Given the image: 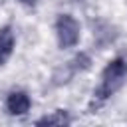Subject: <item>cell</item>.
I'll list each match as a JSON object with an SVG mask.
<instances>
[{
    "instance_id": "52a82bcc",
    "label": "cell",
    "mask_w": 127,
    "mask_h": 127,
    "mask_svg": "<svg viewBox=\"0 0 127 127\" xmlns=\"http://www.w3.org/2000/svg\"><path fill=\"white\" fill-rule=\"evenodd\" d=\"M18 2H22V4H26V6H34L36 0H18Z\"/></svg>"
},
{
    "instance_id": "3957f363",
    "label": "cell",
    "mask_w": 127,
    "mask_h": 127,
    "mask_svg": "<svg viewBox=\"0 0 127 127\" xmlns=\"http://www.w3.org/2000/svg\"><path fill=\"white\" fill-rule=\"evenodd\" d=\"M89 64H91L89 56H87L85 52H79L73 60H69L67 64H64L62 67H58V69L54 71V77H52V79H54V85L67 83V81L71 79V75H73V73L87 69V67H89Z\"/></svg>"
},
{
    "instance_id": "6da1fadb",
    "label": "cell",
    "mask_w": 127,
    "mask_h": 127,
    "mask_svg": "<svg viewBox=\"0 0 127 127\" xmlns=\"http://www.w3.org/2000/svg\"><path fill=\"white\" fill-rule=\"evenodd\" d=\"M125 77H127V62L123 58H113L111 62H107V65L101 71V81L93 89V99H97V105L109 99L123 85Z\"/></svg>"
},
{
    "instance_id": "5b68a950",
    "label": "cell",
    "mask_w": 127,
    "mask_h": 127,
    "mask_svg": "<svg viewBox=\"0 0 127 127\" xmlns=\"http://www.w3.org/2000/svg\"><path fill=\"white\" fill-rule=\"evenodd\" d=\"M14 46H16V38H14L12 26L6 24L0 28V65H4L8 62V58L14 52Z\"/></svg>"
},
{
    "instance_id": "8992f818",
    "label": "cell",
    "mask_w": 127,
    "mask_h": 127,
    "mask_svg": "<svg viewBox=\"0 0 127 127\" xmlns=\"http://www.w3.org/2000/svg\"><path fill=\"white\" fill-rule=\"evenodd\" d=\"M69 123H71V117H69V113L65 109H56L50 115H44V117H40L36 121L38 127H44V125H48V127L50 125H69Z\"/></svg>"
},
{
    "instance_id": "277c9868",
    "label": "cell",
    "mask_w": 127,
    "mask_h": 127,
    "mask_svg": "<svg viewBox=\"0 0 127 127\" xmlns=\"http://www.w3.org/2000/svg\"><path fill=\"white\" fill-rule=\"evenodd\" d=\"M32 107V99L26 91L22 89H16V91H10L8 97H6V109L10 115H26Z\"/></svg>"
},
{
    "instance_id": "7a4b0ae2",
    "label": "cell",
    "mask_w": 127,
    "mask_h": 127,
    "mask_svg": "<svg viewBox=\"0 0 127 127\" xmlns=\"http://www.w3.org/2000/svg\"><path fill=\"white\" fill-rule=\"evenodd\" d=\"M56 36H58V44L62 50L73 48L79 42V22L71 16V14H60L56 20Z\"/></svg>"
}]
</instances>
